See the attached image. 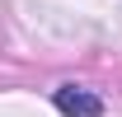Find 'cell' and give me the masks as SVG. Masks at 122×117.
<instances>
[{
    "mask_svg": "<svg viewBox=\"0 0 122 117\" xmlns=\"http://www.w3.org/2000/svg\"><path fill=\"white\" fill-rule=\"evenodd\" d=\"M52 103H56L66 117H103V103L94 98L89 89H75V84H61L56 94H52Z\"/></svg>",
    "mask_w": 122,
    "mask_h": 117,
    "instance_id": "1",
    "label": "cell"
}]
</instances>
